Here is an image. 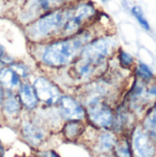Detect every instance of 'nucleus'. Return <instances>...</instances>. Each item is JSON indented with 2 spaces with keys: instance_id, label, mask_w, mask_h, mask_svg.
Returning <instances> with one entry per match:
<instances>
[{
  "instance_id": "nucleus-1",
  "label": "nucleus",
  "mask_w": 156,
  "mask_h": 157,
  "mask_svg": "<svg viewBox=\"0 0 156 157\" xmlns=\"http://www.w3.org/2000/svg\"><path fill=\"white\" fill-rule=\"evenodd\" d=\"M89 41V31H80L75 35L52 41L44 49L41 61L51 67L65 66L80 55L82 49Z\"/></svg>"
},
{
  "instance_id": "nucleus-2",
  "label": "nucleus",
  "mask_w": 156,
  "mask_h": 157,
  "mask_svg": "<svg viewBox=\"0 0 156 157\" xmlns=\"http://www.w3.org/2000/svg\"><path fill=\"white\" fill-rule=\"evenodd\" d=\"M71 6L60 7L49 11L38 17L28 28L27 33L32 40H43L57 34H62L63 29L70 14Z\"/></svg>"
},
{
  "instance_id": "nucleus-3",
  "label": "nucleus",
  "mask_w": 156,
  "mask_h": 157,
  "mask_svg": "<svg viewBox=\"0 0 156 157\" xmlns=\"http://www.w3.org/2000/svg\"><path fill=\"white\" fill-rule=\"evenodd\" d=\"M116 42L110 36L97 38L86 43L81 51V60L97 67H104L108 59L114 53Z\"/></svg>"
},
{
  "instance_id": "nucleus-4",
  "label": "nucleus",
  "mask_w": 156,
  "mask_h": 157,
  "mask_svg": "<svg viewBox=\"0 0 156 157\" xmlns=\"http://www.w3.org/2000/svg\"><path fill=\"white\" fill-rule=\"evenodd\" d=\"M97 16V9L91 2L71 6L70 14L63 29V36L70 37L80 32L83 27Z\"/></svg>"
},
{
  "instance_id": "nucleus-5",
  "label": "nucleus",
  "mask_w": 156,
  "mask_h": 157,
  "mask_svg": "<svg viewBox=\"0 0 156 157\" xmlns=\"http://www.w3.org/2000/svg\"><path fill=\"white\" fill-rule=\"evenodd\" d=\"M131 147L133 157H154L156 142L143 129L141 124H136L131 129Z\"/></svg>"
},
{
  "instance_id": "nucleus-6",
  "label": "nucleus",
  "mask_w": 156,
  "mask_h": 157,
  "mask_svg": "<svg viewBox=\"0 0 156 157\" xmlns=\"http://www.w3.org/2000/svg\"><path fill=\"white\" fill-rule=\"evenodd\" d=\"M86 112L90 121L102 129L112 127L115 111L105 100H96L86 104Z\"/></svg>"
},
{
  "instance_id": "nucleus-7",
  "label": "nucleus",
  "mask_w": 156,
  "mask_h": 157,
  "mask_svg": "<svg viewBox=\"0 0 156 157\" xmlns=\"http://www.w3.org/2000/svg\"><path fill=\"white\" fill-rule=\"evenodd\" d=\"M38 99L43 103L53 106L59 104L62 98V93L57 86L45 77H39L33 84Z\"/></svg>"
},
{
  "instance_id": "nucleus-8",
  "label": "nucleus",
  "mask_w": 156,
  "mask_h": 157,
  "mask_svg": "<svg viewBox=\"0 0 156 157\" xmlns=\"http://www.w3.org/2000/svg\"><path fill=\"white\" fill-rule=\"evenodd\" d=\"M59 105L63 117L70 121H78L86 116L83 106L70 96H62Z\"/></svg>"
},
{
  "instance_id": "nucleus-9",
  "label": "nucleus",
  "mask_w": 156,
  "mask_h": 157,
  "mask_svg": "<svg viewBox=\"0 0 156 157\" xmlns=\"http://www.w3.org/2000/svg\"><path fill=\"white\" fill-rule=\"evenodd\" d=\"M20 76L10 67H3L0 70V86L7 90H14L21 86Z\"/></svg>"
},
{
  "instance_id": "nucleus-10",
  "label": "nucleus",
  "mask_w": 156,
  "mask_h": 157,
  "mask_svg": "<svg viewBox=\"0 0 156 157\" xmlns=\"http://www.w3.org/2000/svg\"><path fill=\"white\" fill-rule=\"evenodd\" d=\"M140 124L152 139L156 142V102L146 109L142 117Z\"/></svg>"
},
{
  "instance_id": "nucleus-11",
  "label": "nucleus",
  "mask_w": 156,
  "mask_h": 157,
  "mask_svg": "<svg viewBox=\"0 0 156 157\" xmlns=\"http://www.w3.org/2000/svg\"><path fill=\"white\" fill-rule=\"evenodd\" d=\"M22 134L25 140L32 145H39L44 139L42 130L35 123L26 121L22 126Z\"/></svg>"
},
{
  "instance_id": "nucleus-12",
  "label": "nucleus",
  "mask_w": 156,
  "mask_h": 157,
  "mask_svg": "<svg viewBox=\"0 0 156 157\" xmlns=\"http://www.w3.org/2000/svg\"><path fill=\"white\" fill-rule=\"evenodd\" d=\"M19 101L28 109H32L38 104V98L33 86L29 84H22L19 86Z\"/></svg>"
},
{
  "instance_id": "nucleus-13",
  "label": "nucleus",
  "mask_w": 156,
  "mask_h": 157,
  "mask_svg": "<svg viewBox=\"0 0 156 157\" xmlns=\"http://www.w3.org/2000/svg\"><path fill=\"white\" fill-rule=\"evenodd\" d=\"M131 73L134 78L146 83L153 81L156 77L153 69L143 62H136L134 67L131 70Z\"/></svg>"
},
{
  "instance_id": "nucleus-14",
  "label": "nucleus",
  "mask_w": 156,
  "mask_h": 157,
  "mask_svg": "<svg viewBox=\"0 0 156 157\" xmlns=\"http://www.w3.org/2000/svg\"><path fill=\"white\" fill-rule=\"evenodd\" d=\"M118 139L112 132H103L97 140V149L101 153H108L114 150Z\"/></svg>"
},
{
  "instance_id": "nucleus-15",
  "label": "nucleus",
  "mask_w": 156,
  "mask_h": 157,
  "mask_svg": "<svg viewBox=\"0 0 156 157\" xmlns=\"http://www.w3.org/2000/svg\"><path fill=\"white\" fill-rule=\"evenodd\" d=\"M32 6L38 12L47 13L49 11L63 7L69 0H31Z\"/></svg>"
},
{
  "instance_id": "nucleus-16",
  "label": "nucleus",
  "mask_w": 156,
  "mask_h": 157,
  "mask_svg": "<svg viewBox=\"0 0 156 157\" xmlns=\"http://www.w3.org/2000/svg\"><path fill=\"white\" fill-rule=\"evenodd\" d=\"M117 59L120 66L127 71H131L136 63L134 57L131 53H129L128 52L122 49H119L117 52Z\"/></svg>"
},
{
  "instance_id": "nucleus-17",
  "label": "nucleus",
  "mask_w": 156,
  "mask_h": 157,
  "mask_svg": "<svg viewBox=\"0 0 156 157\" xmlns=\"http://www.w3.org/2000/svg\"><path fill=\"white\" fill-rule=\"evenodd\" d=\"M114 153L117 157H133L131 143L127 138L117 141L114 147Z\"/></svg>"
},
{
  "instance_id": "nucleus-18",
  "label": "nucleus",
  "mask_w": 156,
  "mask_h": 157,
  "mask_svg": "<svg viewBox=\"0 0 156 157\" xmlns=\"http://www.w3.org/2000/svg\"><path fill=\"white\" fill-rule=\"evenodd\" d=\"M3 108L7 115H16L20 110V101L15 96H8L3 101Z\"/></svg>"
},
{
  "instance_id": "nucleus-19",
  "label": "nucleus",
  "mask_w": 156,
  "mask_h": 157,
  "mask_svg": "<svg viewBox=\"0 0 156 157\" xmlns=\"http://www.w3.org/2000/svg\"><path fill=\"white\" fill-rule=\"evenodd\" d=\"M131 12L132 16L135 17V19L137 20V22L140 24V26L144 30H146V31L151 30V26H150L148 20L146 19L144 13H143V11L140 6H133L131 9Z\"/></svg>"
},
{
  "instance_id": "nucleus-20",
  "label": "nucleus",
  "mask_w": 156,
  "mask_h": 157,
  "mask_svg": "<svg viewBox=\"0 0 156 157\" xmlns=\"http://www.w3.org/2000/svg\"><path fill=\"white\" fill-rule=\"evenodd\" d=\"M82 129L83 127L80 123H78L77 121H71L64 127L65 135L68 138H75L81 133Z\"/></svg>"
},
{
  "instance_id": "nucleus-21",
  "label": "nucleus",
  "mask_w": 156,
  "mask_h": 157,
  "mask_svg": "<svg viewBox=\"0 0 156 157\" xmlns=\"http://www.w3.org/2000/svg\"><path fill=\"white\" fill-rule=\"evenodd\" d=\"M10 67H12L20 77L25 78L29 75V71L28 66L23 64V63H14L10 64Z\"/></svg>"
},
{
  "instance_id": "nucleus-22",
  "label": "nucleus",
  "mask_w": 156,
  "mask_h": 157,
  "mask_svg": "<svg viewBox=\"0 0 156 157\" xmlns=\"http://www.w3.org/2000/svg\"><path fill=\"white\" fill-rule=\"evenodd\" d=\"M0 61H2L3 63H9V64H11L12 63V59L11 58H9L6 54V52H5V49L3 48V46L2 45H0Z\"/></svg>"
},
{
  "instance_id": "nucleus-23",
  "label": "nucleus",
  "mask_w": 156,
  "mask_h": 157,
  "mask_svg": "<svg viewBox=\"0 0 156 157\" xmlns=\"http://www.w3.org/2000/svg\"><path fill=\"white\" fill-rule=\"evenodd\" d=\"M40 157H59L54 152L52 151H47V152H43L41 155H40Z\"/></svg>"
},
{
  "instance_id": "nucleus-24",
  "label": "nucleus",
  "mask_w": 156,
  "mask_h": 157,
  "mask_svg": "<svg viewBox=\"0 0 156 157\" xmlns=\"http://www.w3.org/2000/svg\"><path fill=\"white\" fill-rule=\"evenodd\" d=\"M3 101H4V92L2 87H0V105L3 104Z\"/></svg>"
},
{
  "instance_id": "nucleus-25",
  "label": "nucleus",
  "mask_w": 156,
  "mask_h": 157,
  "mask_svg": "<svg viewBox=\"0 0 156 157\" xmlns=\"http://www.w3.org/2000/svg\"><path fill=\"white\" fill-rule=\"evenodd\" d=\"M1 153H2V147H1V145H0V155H1Z\"/></svg>"
},
{
  "instance_id": "nucleus-26",
  "label": "nucleus",
  "mask_w": 156,
  "mask_h": 157,
  "mask_svg": "<svg viewBox=\"0 0 156 157\" xmlns=\"http://www.w3.org/2000/svg\"><path fill=\"white\" fill-rule=\"evenodd\" d=\"M101 1H103V2H107L108 0H101Z\"/></svg>"
}]
</instances>
